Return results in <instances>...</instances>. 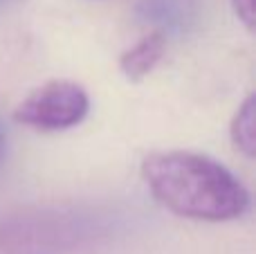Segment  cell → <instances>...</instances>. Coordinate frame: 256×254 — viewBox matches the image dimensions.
I'll return each mask as SVG.
<instances>
[{"instance_id": "2", "label": "cell", "mask_w": 256, "mask_h": 254, "mask_svg": "<svg viewBox=\"0 0 256 254\" xmlns=\"http://www.w3.org/2000/svg\"><path fill=\"white\" fill-rule=\"evenodd\" d=\"M90 236L86 216L54 207L20 210L0 223L2 254H72Z\"/></svg>"}, {"instance_id": "5", "label": "cell", "mask_w": 256, "mask_h": 254, "mask_svg": "<svg viewBox=\"0 0 256 254\" xmlns=\"http://www.w3.org/2000/svg\"><path fill=\"white\" fill-rule=\"evenodd\" d=\"M230 135L234 146L248 158L254 156L256 151V99L250 94L238 106L234 120L230 126Z\"/></svg>"}, {"instance_id": "6", "label": "cell", "mask_w": 256, "mask_h": 254, "mask_svg": "<svg viewBox=\"0 0 256 254\" xmlns=\"http://www.w3.org/2000/svg\"><path fill=\"white\" fill-rule=\"evenodd\" d=\"M236 16L243 20L248 30H254V0H232Z\"/></svg>"}, {"instance_id": "3", "label": "cell", "mask_w": 256, "mask_h": 254, "mask_svg": "<svg viewBox=\"0 0 256 254\" xmlns=\"http://www.w3.org/2000/svg\"><path fill=\"white\" fill-rule=\"evenodd\" d=\"M88 110L90 99L84 86L54 79L27 94L14 110V120L40 133H58L81 124Z\"/></svg>"}, {"instance_id": "1", "label": "cell", "mask_w": 256, "mask_h": 254, "mask_svg": "<svg viewBox=\"0 0 256 254\" xmlns=\"http://www.w3.org/2000/svg\"><path fill=\"white\" fill-rule=\"evenodd\" d=\"M142 178L160 205L191 220L225 223L248 214L250 192L227 166L191 151H158L142 162Z\"/></svg>"}, {"instance_id": "4", "label": "cell", "mask_w": 256, "mask_h": 254, "mask_svg": "<svg viewBox=\"0 0 256 254\" xmlns=\"http://www.w3.org/2000/svg\"><path fill=\"white\" fill-rule=\"evenodd\" d=\"M166 50V40L160 32H150V34L142 36L132 48H128L120 56V70L124 72L126 79L142 81L155 70L164 56Z\"/></svg>"}]
</instances>
